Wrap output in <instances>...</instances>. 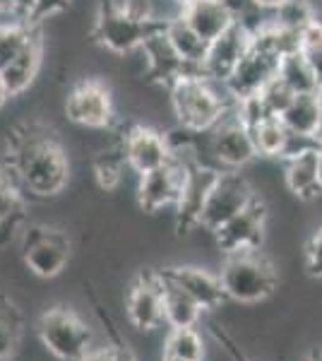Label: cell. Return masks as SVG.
<instances>
[{"mask_svg":"<svg viewBox=\"0 0 322 361\" xmlns=\"http://www.w3.org/2000/svg\"><path fill=\"white\" fill-rule=\"evenodd\" d=\"M5 159L17 185L37 197H54L68 185L70 161L66 147L44 123H17L8 133Z\"/></svg>","mask_w":322,"mask_h":361,"instance_id":"6da1fadb","label":"cell"},{"mask_svg":"<svg viewBox=\"0 0 322 361\" xmlns=\"http://www.w3.org/2000/svg\"><path fill=\"white\" fill-rule=\"evenodd\" d=\"M166 27V20L154 15L149 0H101L97 8L92 37L111 54H132L149 37Z\"/></svg>","mask_w":322,"mask_h":361,"instance_id":"7a4b0ae2","label":"cell"},{"mask_svg":"<svg viewBox=\"0 0 322 361\" xmlns=\"http://www.w3.org/2000/svg\"><path fill=\"white\" fill-rule=\"evenodd\" d=\"M168 92L175 118L190 133H209L233 106L224 87L200 75L178 80Z\"/></svg>","mask_w":322,"mask_h":361,"instance_id":"3957f363","label":"cell"},{"mask_svg":"<svg viewBox=\"0 0 322 361\" xmlns=\"http://www.w3.org/2000/svg\"><path fill=\"white\" fill-rule=\"evenodd\" d=\"M219 279L228 299L238 304H257L277 287V272L260 250L226 253Z\"/></svg>","mask_w":322,"mask_h":361,"instance_id":"277c9868","label":"cell"},{"mask_svg":"<svg viewBox=\"0 0 322 361\" xmlns=\"http://www.w3.org/2000/svg\"><path fill=\"white\" fill-rule=\"evenodd\" d=\"M37 333L41 345L58 361H78L92 349V328L73 308L54 306L39 316Z\"/></svg>","mask_w":322,"mask_h":361,"instance_id":"5b68a950","label":"cell"},{"mask_svg":"<svg viewBox=\"0 0 322 361\" xmlns=\"http://www.w3.org/2000/svg\"><path fill=\"white\" fill-rule=\"evenodd\" d=\"M20 255L34 277L54 279L70 263V238L56 226L27 222L20 238Z\"/></svg>","mask_w":322,"mask_h":361,"instance_id":"8992f818","label":"cell"},{"mask_svg":"<svg viewBox=\"0 0 322 361\" xmlns=\"http://www.w3.org/2000/svg\"><path fill=\"white\" fill-rule=\"evenodd\" d=\"M282 58L284 56L277 51V46H274L267 29L265 27L257 29L248 54L243 56V61L238 63L233 75L226 80V85H224L226 94L231 97L233 102H241L245 97L257 94L269 80L277 78Z\"/></svg>","mask_w":322,"mask_h":361,"instance_id":"52a82bcc","label":"cell"},{"mask_svg":"<svg viewBox=\"0 0 322 361\" xmlns=\"http://www.w3.org/2000/svg\"><path fill=\"white\" fill-rule=\"evenodd\" d=\"M66 116L70 123L92 130L111 128L116 118L111 90L101 80H82L66 97Z\"/></svg>","mask_w":322,"mask_h":361,"instance_id":"ba28073f","label":"cell"},{"mask_svg":"<svg viewBox=\"0 0 322 361\" xmlns=\"http://www.w3.org/2000/svg\"><path fill=\"white\" fill-rule=\"evenodd\" d=\"M185 171H188V159L183 152H173V159L168 164L149 173H142L137 183V202L144 212H159L163 207H175L178 197L183 193Z\"/></svg>","mask_w":322,"mask_h":361,"instance_id":"9c48e42d","label":"cell"},{"mask_svg":"<svg viewBox=\"0 0 322 361\" xmlns=\"http://www.w3.org/2000/svg\"><path fill=\"white\" fill-rule=\"evenodd\" d=\"M236 104V102H233ZM209 149L212 157L226 169H241L257 157L253 133L238 118L236 109L231 106L224 118L209 130Z\"/></svg>","mask_w":322,"mask_h":361,"instance_id":"30bf717a","label":"cell"},{"mask_svg":"<svg viewBox=\"0 0 322 361\" xmlns=\"http://www.w3.org/2000/svg\"><path fill=\"white\" fill-rule=\"evenodd\" d=\"M253 197H255L253 188H250V183L241 173L236 171L219 173L212 193L207 197V205H204L200 226L209 231L221 229L228 219H233L238 212H243L253 202Z\"/></svg>","mask_w":322,"mask_h":361,"instance_id":"8fae6325","label":"cell"},{"mask_svg":"<svg viewBox=\"0 0 322 361\" xmlns=\"http://www.w3.org/2000/svg\"><path fill=\"white\" fill-rule=\"evenodd\" d=\"M253 39H255L253 29H248L241 22H233L221 37H216L209 44L207 56H204L202 63L204 78L224 87L226 80L233 75V70L238 68V63L243 61V56L248 54Z\"/></svg>","mask_w":322,"mask_h":361,"instance_id":"7c38bea8","label":"cell"},{"mask_svg":"<svg viewBox=\"0 0 322 361\" xmlns=\"http://www.w3.org/2000/svg\"><path fill=\"white\" fill-rule=\"evenodd\" d=\"M216 178H219V171L214 166H207L197 159H188L183 193L175 205V229L180 234H188L190 229L200 226L204 205H207V197L212 193Z\"/></svg>","mask_w":322,"mask_h":361,"instance_id":"4fadbf2b","label":"cell"},{"mask_svg":"<svg viewBox=\"0 0 322 361\" xmlns=\"http://www.w3.org/2000/svg\"><path fill=\"white\" fill-rule=\"evenodd\" d=\"M125 316L132 328L156 330L166 323L163 316V284L156 272H142L125 294Z\"/></svg>","mask_w":322,"mask_h":361,"instance_id":"5bb4252c","label":"cell"},{"mask_svg":"<svg viewBox=\"0 0 322 361\" xmlns=\"http://www.w3.org/2000/svg\"><path fill=\"white\" fill-rule=\"evenodd\" d=\"M120 145L125 149L128 166L135 173H149L154 169L173 159V149L168 142V135H161L159 130L149 126H130L120 135Z\"/></svg>","mask_w":322,"mask_h":361,"instance_id":"9a60e30c","label":"cell"},{"mask_svg":"<svg viewBox=\"0 0 322 361\" xmlns=\"http://www.w3.org/2000/svg\"><path fill=\"white\" fill-rule=\"evenodd\" d=\"M140 51L144 54V66H147L144 78L154 85H161V87H166V90H171L178 80L190 78V75L204 78L200 70L188 66V63L178 56V51L173 49V44L168 42V37H166V27H163L161 32H156L154 37H149Z\"/></svg>","mask_w":322,"mask_h":361,"instance_id":"2e32d148","label":"cell"},{"mask_svg":"<svg viewBox=\"0 0 322 361\" xmlns=\"http://www.w3.org/2000/svg\"><path fill=\"white\" fill-rule=\"evenodd\" d=\"M267 207L262 200L253 197L243 212H238L233 219L214 231L216 243L224 253H238V250H257L262 241V231H265Z\"/></svg>","mask_w":322,"mask_h":361,"instance_id":"e0dca14e","label":"cell"},{"mask_svg":"<svg viewBox=\"0 0 322 361\" xmlns=\"http://www.w3.org/2000/svg\"><path fill=\"white\" fill-rule=\"evenodd\" d=\"M163 279L173 282L175 287H180L185 294L192 296L197 304L202 306V311H212L219 308L228 299L224 292V284L219 277H214L212 272L202 270V267H168V270H159Z\"/></svg>","mask_w":322,"mask_h":361,"instance_id":"ac0fdd59","label":"cell"},{"mask_svg":"<svg viewBox=\"0 0 322 361\" xmlns=\"http://www.w3.org/2000/svg\"><path fill=\"white\" fill-rule=\"evenodd\" d=\"M178 15L207 44H212L216 37H221L236 22V17H233L224 0H188L185 5H180Z\"/></svg>","mask_w":322,"mask_h":361,"instance_id":"d6986e66","label":"cell"},{"mask_svg":"<svg viewBox=\"0 0 322 361\" xmlns=\"http://www.w3.org/2000/svg\"><path fill=\"white\" fill-rule=\"evenodd\" d=\"M41 61H44V39H41V32H39L37 37L32 39V44H29L8 68L0 70V80H3L10 99L20 97L22 92L29 90V85L37 80V75L41 70Z\"/></svg>","mask_w":322,"mask_h":361,"instance_id":"ffe728a7","label":"cell"},{"mask_svg":"<svg viewBox=\"0 0 322 361\" xmlns=\"http://www.w3.org/2000/svg\"><path fill=\"white\" fill-rule=\"evenodd\" d=\"M318 157H320V147H313L286 159V173H284L286 185L301 200H310V197L322 193L318 180Z\"/></svg>","mask_w":322,"mask_h":361,"instance_id":"44dd1931","label":"cell"},{"mask_svg":"<svg viewBox=\"0 0 322 361\" xmlns=\"http://www.w3.org/2000/svg\"><path fill=\"white\" fill-rule=\"evenodd\" d=\"M282 121L294 135L318 137L322 123V92H308V94H296L289 109L282 114Z\"/></svg>","mask_w":322,"mask_h":361,"instance_id":"7402d4cb","label":"cell"},{"mask_svg":"<svg viewBox=\"0 0 322 361\" xmlns=\"http://www.w3.org/2000/svg\"><path fill=\"white\" fill-rule=\"evenodd\" d=\"M166 37H168V42L173 44V49L178 51V56L183 58L188 66H192L195 70H200L202 73V63H204V56H207L209 44L204 42L200 34H197L180 15L168 17Z\"/></svg>","mask_w":322,"mask_h":361,"instance_id":"603a6c76","label":"cell"},{"mask_svg":"<svg viewBox=\"0 0 322 361\" xmlns=\"http://www.w3.org/2000/svg\"><path fill=\"white\" fill-rule=\"evenodd\" d=\"M161 284H163V316H166V325H171V328H195L197 320L202 316V306L192 296L185 294L180 287L168 282V279L161 277Z\"/></svg>","mask_w":322,"mask_h":361,"instance_id":"cb8c5ba5","label":"cell"},{"mask_svg":"<svg viewBox=\"0 0 322 361\" xmlns=\"http://www.w3.org/2000/svg\"><path fill=\"white\" fill-rule=\"evenodd\" d=\"M279 78L284 80L296 94H308V92H320L322 78L315 70L313 61L303 54V51H294V54L284 56L279 63Z\"/></svg>","mask_w":322,"mask_h":361,"instance_id":"d4e9b609","label":"cell"},{"mask_svg":"<svg viewBox=\"0 0 322 361\" xmlns=\"http://www.w3.org/2000/svg\"><path fill=\"white\" fill-rule=\"evenodd\" d=\"M257 157H286L291 142V130L286 128L282 116H267L257 126L250 128Z\"/></svg>","mask_w":322,"mask_h":361,"instance_id":"484cf974","label":"cell"},{"mask_svg":"<svg viewBox=\"0 0 322 361\" xmlns=\"http://www.w3.org/2000/svg\"><path fill=\"white\" fill-rule=\"evenodd\" d=\"M41 32L39 25L27 20H13L0 25V70H5Z\"/></svg>","mask_w":322,"mask_h":361,"instance_id":"4316f807","label":"cell"},{"mask_svg":"<svg viewBox=\"0 0 322 361\" xmlns=\"http://www.w3.org/2000/svg\"><path fill=\"white\" fill-rule=\"evenodd\" d=\"M128 166L125 159V149L120 145V137L116 140V145H111L109 149L99 152L94 159H92V171H94V178L101 190H116L123 180V171Z\"/></svg>","mask_w":322,"mask_h":361,"instance_id":"83f0119b","label":"cell"},{"mask_svg":"<svg viewBox=\"0 0 322 361\" xmlns=\"http://www.w3.org/2000/svg\"><path fill=\"white\" fill-rule=\"evenodd\" d=\"M22 337V316L20 308L8 294L0 292V359L8 361L15 354Z\"/></svg>","mask_w":322,"mask_h":361,"instance_id":"f1b7e54d","label":"cell"},{"mask_svg":"<svg viewBox=\"0 0 322 361\" xmlns=\"http://www.w3.org/2000/svg\"><path fill=\"white\" fill-rule=\"evenodd\" d=\"M163 357H173L180 361H202V337L195 333V328H171V335L163 342Z\"/></svg>","mask_w":322,"mask_h":361,"instance_id":"f546056e","label":"cell"},{"mask_svg":"<svg viewBox=\"0 0 322 361\" xmlns=\"http://www.w3.org/2000/svg\"><path fill=\"white\" fill-rule=\"evenodd\" d=\"M257 94H260L262 104H265V109H267L269 114H272V116H282L286 109H289V104L294 102L296 92L291 90V87L277 75V78L269 80V82L262 87Z\"/></svg>","mask_w":322,"mask_h":361,"instance_id":"4dcf8cb0","label":"cell"},{"mask_svg":"<svg viewBox=\"0 0 322 361\" xmlns=\"http://www.w3.org/2000/svg\"><path fill=\"white\" fill-rule=\"evenodd\" d=\"M27 209L25 197H22V188L10 173H0V222L13 217L15 212Z\"/></svg>","mask_w":322,"mask_h":361,"instance_id":"1f68e13d","label":"cell"},{"mask_svg":"<svg viewBox=\"0 0 322 361\" xmlns=\"http://www.w3.org/2000/svg\"><path fill=\"white\" fill-rule=\"evenodd\" d=\"M274 13H277V20H274L277 25L296 29V32H301V27L315 17L306 0H286L282 8H277Z\"/></svg>","mask_w":322,"mask_h":361,"instance_id":"d6a6232c","label":"cell"},{"mask_svg":"<svg viewBox=\"0 0 322 361\" xmlns=\"http://www.w3.org/2000/svg\"><path fill=\"white\" fill-rule=\"evenodd\" d=\"M298 39H301V51L308 58L315 56L318 51H322V20L320 17H313L310 22L301 27L298 32Z\"/></svg>","mask_w":322,"mask_h":361,"instance_id":"836d02e7","label":"cell"},{"mask_svg":"<svg viewBox=\"0 0 322 361\" xmlns=\"http://www.w3.org/2000/svg\"><path fill=\"white\" fill-rule=\"evenodd\" d=\"M68 5H70V0H37L27 22L41 25V22L49 20V17H56V15H61L63 10H68Z\"/></svg>","mask_w":322,"mask_h":361,"instance_id":"e575fe53","label":"cell"},{"mask_svg":"<svg viewBox=\"0 0 322 361\" xmlns=\"http://www.w3.org/2000/svg\"><path fill=\"white\" fill-rule=\"evenodd\" d=\"M306 265H308L310 275H320L322 277V229H318V234H313V238L308 241Z\"/></svg>","mask_w":322,"mask_h":361,"instance_id":"d590c367","label":"cell"},{"mask_svg":"<svg viewBox=\"0 0 322 361\" xmlns=\"http://www.w3.org/2000/svg\"><path fill=\"white\" fill-rule=\"evenodd\" d=\"M78 361H116V345H106V347H92L89 352L85 354Z\"/></svg>","mask_w":322,"mask_h":361,"instance_id":"8d00e7d4","label":"cell"},{"mask_svg":"<svg viewBox=\"0 0 322 361\" xmlns=\"http://www.w3.org/2000/svg\"><path fill=\"white\" fill-rule=\"evenodd\" d=\"M0 15H13V17L20 15L17 0H0Z\"/></svg>","mask_w":322,"mask_h":361,"instance_id":"74e56055","label":"cell"},{"mask_svg":"<svg viewBox=\"0 0 322 361\" xmlns=\"http://www.w3.org/2000/svg\"><path fill=\"white\" fill-rule=\"evenodd\" d=\"M34 3H37V0H17V5H20L17 20H29V15H32V10H34Z\"/></svg>","mask_w":322,"mask_h":361,"instance_id":"f35d334b","label":"cell"},{"mask_svg":"<svg viewBox=\"0 0 322 361\" xmlns=\"http://www.w3.org/2000/svg\"><path fill=\"white\" fill-rule=\"evenodd\" d=\"M116 361H135V354L130 352V347L116 345Z\"/></svg>","mask_w":322,"mask_h":361,"instance_id":"ab89813d","label":"cell"},{"mask_svg":"<svg viewBox=\"0 0 322 361\" xmlns=\"http://www.w3.org/2000/svg\"><path fill=\"white\" fill-rule=\"evenodd\" d=\"M253 3H255L260 10H277V8H282L286 0H253Z\"/></svg>","mask_w":322,"mask_h":361,"instance_id":"60d3db41","label":"cell"},{"mask_svg":"<svg viewBox=\"0 0 322 361\" xmlns=\"http://www.w3.org/2000/svg\"><path fill=\"white\" fill-rule=\"evenodd\" d=\"M8 99H10V94H8V90H5V85H3V80H0V109L8 104Z\"/></svg>","mask_w":322,"mask_h":361,"instance_id":"b9f144b4","label":"cell"},{"mask_svg":"<svg viewBox=\"0 0 322 361\" xmlns=\"http://www.w3.org/2000/svg\"><path fill=\"white\" fill-rule=\"evenodd\" d=\"M318 180H320V190H322V147H320V157H318Z\"/></svg>","mask_w":322,"mask_h":361,"instance_id":"7bdbcfd3","label":"cell"},{"mask_svg":"<svg viewBox=\"0 0 322 361\" xmlns=\"http://www.w3.org/2000/svg\"><path fill=\"white\" fill-rule=\"evenodd\" d=\"M308 361H322V352H318V354H313V357H310Z\"/></svg>","mask_w":322,"mask_h":361,"instance_id":"ee69618b","label":"cell"},{"mask_svg":"<svg viewBox=\"0 0 322 361\" xmlns=\"http://www.w3.org/2000/svg\"><path fill=\"white\" fill-rule=\"evenodd\" d=\"M320 142V147H322V123H320V130H318V137H315Z\"/></svg>","mask_w":322,"mask_h":361,"instance_id":"f6af8a7d","label":"cell"},{"mask_svg":"<svg viewBox=\"0 0 322 361\" xmlns=\"http://www.w3.org/2000/svg\"><path fill=\"white\" fill-rule=\"evenodd\" d=\"M163 361H180V359H173V357H163Z\"/></svg>","mask_w":322,"mask_h":361,"instance_id":"bcb514c9","label":"cell"},{"mask_svg":"<svg viewBox=\"0 0 322 361\" xmlns=\"http://www.w3.org/2000/svg\"><path fill=\"white\" fill-rule=\"evenodd\" d=\"M320 92H322V85H320Z\"/></svg>","mask_w":322,"mask_h":361,"instance_id":"7dc6e473","label":"cell"},{"mask_svg":"<svg viewBox=\"0 0 322 361\" xmlns=\"http://www.w3.org/2000/svg\"><path fill=\"white\" fill-rule=\"evenodd\" d=\"M0 361H5V359H0Z\"/></svg>","mask_w":322,"mask_h":361,"instance_id":"c3c4849f","label":"cell"}]
</instances>
